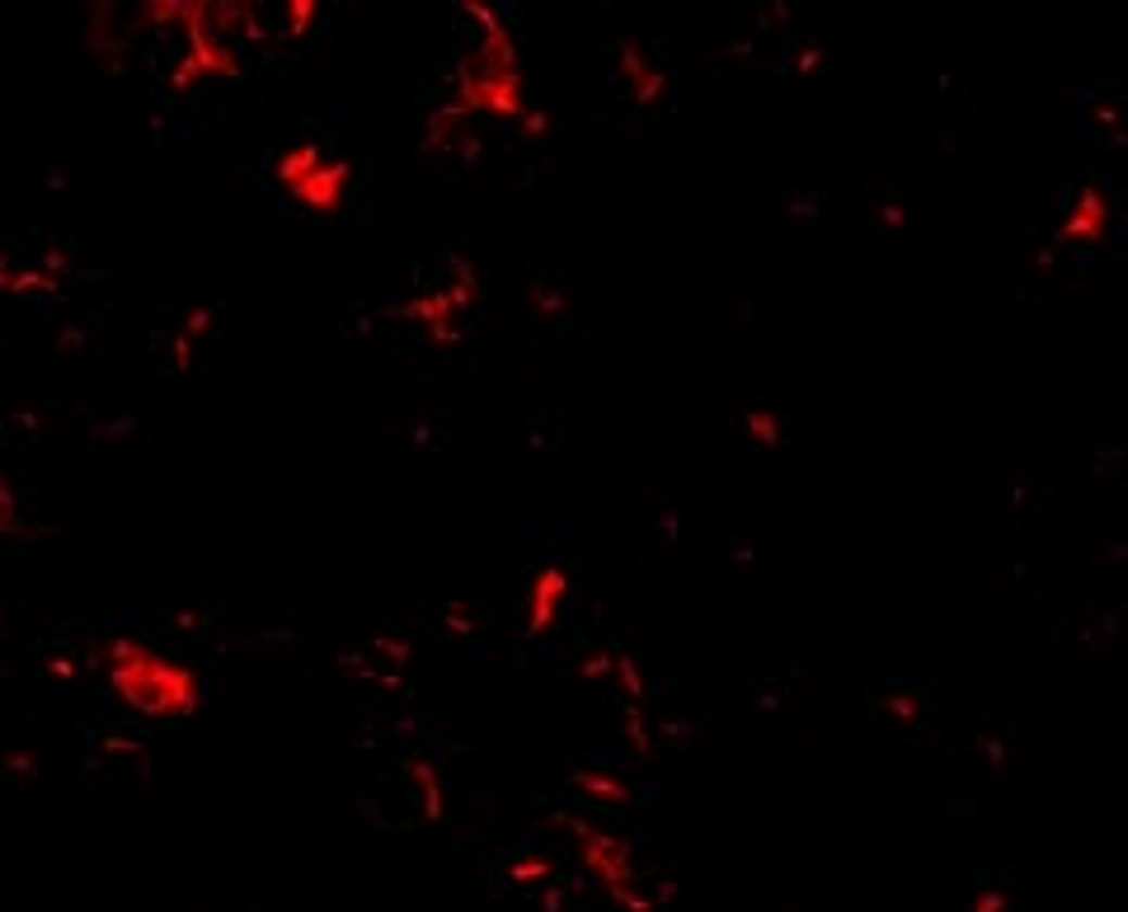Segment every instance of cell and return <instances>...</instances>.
Returning <instances> with one entry per match:
<instances>
[{
	"mask_svg": "<svg viewBox=\"0 0 1128 912\" xmlns=\"http://www.w3.org/2000/svg\"><path fill=\"white\" fill-rule=\"evenodd\" d=\"M104 663H109V682L113 692L123 696L141 715H161V720H183L193 715L203 692H198V677L189 668L161 659L155 649H147L141 639H109L104 645Z\"/></svg>",
	"mask_w": 1128,
	"mask_h": 912,
	"instance_id": "6da1fadb",
	"label": "cell"
},
{
	"mask_svg": "<svg viewBox=\"0 0 1128 912\" xmlns=\"http://www.w3.org/2000/svg\"><path fill=\"white\" fill-rule=\"evenodd\" d=\"M452 109L461 113V118H466V113L518 118L527 137H541V132H546V118H541V113H527V104H522V71H518V62H508V56H494V52H484V48H476L461 66H456Z\"/></svg>",
	"mask_w": 1128,
	"mask_h": 912,
	"instance_id": "7a4b0ae2",
	"label": "cell"
},
{
	"mask_svg": "<svg viewBox=\"0 0 1128 912\" xmlns=\"http://www.w3.org/2000/svg\"><path fill=\"white\" fill-rule=\"evenodd\" d=\"M274 179L292 193V203H302L306 212H320V217H334L344 207V189L353 179L348 161H325L316 141H296L278 155Z\"/></svg>",
	"mask_w": 1128,
	"mask_h": 912,
	"instance_id": "3957f363",
	"label": "cell"
},
{
	"mask_svg": "<svg viewBox=\"0 0 1128 912\" xmlns=\"http://www.w3.org/2000/svg\"><path fill=\"white\" fill-rule=\"evenodd\" d=\"M179 28L189 34V52L175 66V90L203 76H236V52L226 34H217V24H212V0H183Z\"/></svg>",
	"mask_w": 1128,
	"mask_h": 912,
	"instance_id": "277c9868",
	"label": "cell"
},
{
	"mask_svg": "<svg viewBox=\"0 0 1128 912\" xmlns=\"http://www.w3.org/2000/svg\"><path fill=\"white\" fill-rule=\"evenodd\" d=\"M565 823L579 837L583 865H588V871L611 889V899L625 903V908H639L635 889H631V851H625V843H617V837H607V833H593L588 823H579V819H565Z\"/></svg>",
	"mask_w": 1128,
	"mask_h": 912,
	"instance_id": "5b68a950",
	"label": "cell"
},
{
	"mask_svg": "<svg viewBox=\"0 0 1128 912\" xmlns=\"http://www.w3.org/2000/svg\"><path fill=\"white\" fill-rule=\"evenodd\" d=\"M456 288H442V292H428V296H414L409 306H400V316L405 320H414V325H423L428 334L438 339V344H452L456 339V316L470 306V296H476V278H470V268L461 264L456 268Z\"/></svg>",
	"mask_w": 1128,
	"mask_h": 912,
	"instance_id": "8992f818",
	"label": "cell"
},
{
	"mask_svg": "<svg viewBox=\"0 0 1128 912\" xmlns=\"http://www.w3.org/2000/svg\"><path fill=\"white\" fill-rule=\"evenodd\" d=\"M565 593H569L565 569H555V565L541 569V574L532 579V593H527V631H532V635H546L550 625H555V611H560Z\"/></svg>",
	"mask_w": 1128,
	"mask_h": 912,
	"instance_id": "52a82bcc",
	"label": "cell"
},
{
	"mask_svg": "<svg viewBox=\"0 0 1128 912\" xmlns=\"http://www.w3.org/2000/svg\"><path fill=\"white\" fill-rule=\"evenodd\" d=\"M617 62H621L625 80H631V94L639 99V104H659V99H663V71L654 66L649 56L635 48V42H621Z\"/></svg>",
	"mask_w": 1128,
	"mask_h": 912,
	"instance_id": "ba28073f",
	"label": "cell"
},
{
	"mask_svg": "<svg viewBox=\"0 0 1128 912\" xmlns=\"http://www.w3.org/2000/svg\"><path fill=\"white\" fill-rule=\"evenodd\" d=\"M1105 221H1110V207L1101 203V198H1081L1077 212H1073V221H1067V236L1095 240V236L1105 231Z\"/></svg>",
	"mask_w": 1128,
	"mask_h": 912,
	"instance_id": "9c48e42d",
	"label": "cell"
},
{
	"mask_svg": "<svg viewBox=\"0 0 1128 912\" xmlns=\"http://www.w3.org/2000/svg\"><path fill=\"white\" fill-rule=\"evenodd\" d=\"M574 786H579V790H588V795H597V800H607V805H625V800H631L625 781L603 776V772H579V776H574Z\"/></svg>",
	"mask_w": 1128,
	"mask_h": 912,
	"instance_id": "30bf717a",
	"label": "cell"
},
{
	"mask_svg": "<svg viewBox=\"0 0 1128 912\" xmlns=\"http://www.w3.org/2000/svg\"><path fill=\"white\" fill-rule=\"evenodd\" d=\"M409 776H414V786L423 790V814H428V819H442V786H438L433 767H428V762H414Z\"/></svg>",
	"mask_w": 1128,
	"mask_h": 912,
	"instance_id": "8fae6325",
	"label": "cell"
},
{
	"mask_svg": "<svg viewBox=\"0 0 1128 912\" xmlns=\"http://www.w3.org/2000/svg\"><path fill=\"white\" fill-rule=\"evenodd\" d=\"M141 24H179L183 20V0H147V5L137 10Z\"/></svg>",
	"mask_w": 1128,
	"mask_h": 912,
	"instance_id": "7c38bea8",
	"label": "cell"
},
{
	"mask_svg": "<svg viewBox=\"0 0 1128 912\" xmlns=\"http://www.w3.org/2000/svg\"><path fill=\"white\" fill-rule=\"evenodd\" d=\"M316 14H320L316 0H288V34H292V38H302L306 28L316 24Z\"/></svg>",
	"mask_w": 1128,
	"mask_h": 912,
	"instance_id": "4fadbf2b",
	"label": "cell"
},
{
	"mask_svg": "<svg viewBox=\"0 0 1128 912\" xmlns=\"http://www.w3.org/2000/svg\"><path fill=\"white\" fill-rule=\"evenodd\" d=\"M0 288H5V292H48L52 278H42V274H14V268H5V274H0Z\"/></svg>",
	"mask_w": 1128,
	"mask_h": 912,
	"instance_id": "5bb4252c",
	"label": "cell"
},
{
	"mask_svg": "<svg viewBox=\"0 0 1128 912\" xmlns=\"http://www.w3.org/2000/svg\"><path fill=\"white\" fill-rule=\"evenodd\" d=\"M617 677H621L625 696H631V706H639V701H645V687H639V673H635V663L625 659V654H617Z\"/></svg>",
	"mask_w": 1128,
	"mask_h": 912,
	"instance_id": "9a60e30c",
	"label": "cell"
},
{
	"mask_svg": "<svg viewBox=\"0 0 1128 912\" xmlns=\"http://www.w3.org/2000/svg\"><path fill=\"white\" fill-rule=\"evenodd\" d=\"M625 730H631V744H635V748H649V734L639 730V715H635V706L625 710Z\"/></svg>",
	"mask_w": 1128,
	"mask_h": 912,
	"instance_id": "2e32d148",
	"label": "cell"
},
{
	"mask_svg": "<svg viewBox=\"0 0 1128 912\" xmlns=\"http://www.w3.org/2000/svg\"><path fill=\"white\" fill-rule=\"evenodd\" d=\"M546 871H550L546 861H532V865H518V871H512V879H522V885H532V879H541Z\"/></svg>",
	"mask_w": 1128,
	"mask_h": 912,
	"instance_id": "e0dca14e",
	"label": "cell"
},
{
	"mask_svg": "<svg viewBox=\"0 0 1128 912\" xmlns=\"http://www.w3.org/2000/svg\"><path fill=\"white\" fill-rule=\"evenodd\" d=\"M381 654H391L395 663H405V659H409V649L400 645V639H381Z\"/></svg>",
	"mask_w": 1128,
	"mask_h": 912,
	"instance_id": "ac0fdd59",
	"label": "cell"
},
{
	"mask_svg": "<svg viewBox=\"0 0 1128 912\" xmlns=\"http://www.w3.org/2000/svg\"><path fill=\"white\" fill-rule=\"evenodd\" d=\"M189 330H207V311H193V316H189Z\"/></svg>",
	"mask_w": 1128,
	"mask_h": 912,
	"instance_id": "d6986e66",
	"label": "cell"
}]
</instances>
